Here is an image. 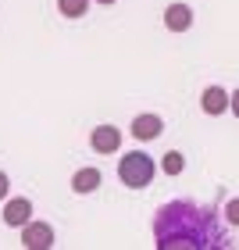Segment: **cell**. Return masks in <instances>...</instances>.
<instances>
[{"mask_svg": "<svg viewBox=\"0 0 239 250\" xmlns=\"http://www.w3.org/2000/svg\"><path fill=\"white\" fill-rule=\"evenodd\" d=\"M161 172L164 175H182V172H186V157H182L179 150H168L161 157Z\"/></svg>", "mask_w": 239, "mask_h": 250, "instance_id": "obj_10", "label": "cell"}, {"mask_svg": "<svg viewBox=\"0 0 239 250\" xmlns=\"http://www.w3.org/2000/svg\"><path fill=\"white\" fill-rule=\"evenodd\" d=\"M32 222V200L25 197H15L4 204V225H11V229H21V225Z\"/></svg>", "mask_w": 239, "mask_h": 250, "instance_id": "obj_5", "label": "cell"}, {"mask_svg": "<svg viewBox=\"0 0 239 250\" xmlns=\"http://www.w3.org/2000/svg\"><path fill=\"white\" fill-rule=\"evenodd\" d=\"M100 186V172L97 168H79V172L72 175V189L75 193H93Z\"/></svg>", "mask_w": 239, "mask_h": 250, "instance_id": "obj_9", "label": "cell"}, {"mask_svg": "<svg viewBox=\"0 0 239 250\" xmlns=\"http://www.w3.org/2000/svg\"><path fill=\"white\" fill-rule=\"evenodd\" d=\"M21 247H25V250H50L54 247V229L47 222L21 225Z\"/></svg>", "mask_w": 239, "mask_h": 250, "instance_id": "obj_3", "label": "cell"}, {"mask_svg": "<svg viewBox=\"0 0 239 250\" xmlns=\"http://www.w3.org/2000/svg\"><path fill=\"white\" fill-rule=\"evenodd\" d=\"M154 172H157L154 157L143 154V150H132V154H125L121 161H118V179L129 189H146V186L154 183Z\"/></svg>", "mask_w": 239, "mask_h": 250, "instance_id": "obj_2", "label": "cell"}, {"mask_svg": "<svg viewBox=\"0 0 239 250\" xmlns=\"http://www.w3.org/2000/svg\"><path fill=\"white\" fill-rule=\"evenodd\" d=\"M225 222H229V225H239V197L225 204Z\"/></svg>", "mask_w": 239, "mask_h": 250, "instance_id": "obj_12", "label": "cell"}, {"mask_svg": "<svg viewBox=\"0 0 239 250\" xmlns=\"http://www.w3.org/2000/svg\"><path fill=\"white\" fill-rule=\"evenodd\" d=\"M229 111H232V115L239 118V89H236V93H232V104H229Z\"/></svg>", "mask_w": 239, "mask_h": 250, "instance_id": "obj_14", "label": "cell"}, {"mask_svg": "<svg viewBox=\"0 0 239 250\" xmlns=\"http://www.w3.org/2000/svg\"><path fill=\"white\" fill-rule=\"evenodd\" d=\"M229 104H232V93H225L221 86H207V89H203V97H200L203 115H211V118L225 115V107H229Z\"/></svg>", "mask_w": 239, "mask_h": 250, "instance_id": "obj_6", "label": "cell"}, {"mask_svg": "<svg viewBox=\"0 0 239 250\" xmlns=\"http://www.w3.org/2000/svg\"><path fill=\"white\" fill-rule=\"evenodd\" d=\"M97 4H107V7H111V4H115V0H97Z\"/></svg>", "mask_w": 239, "mask_h": 250, "instance_id": "obj_15", "label": "cell"}, {"mask_svg": "<svg viewBox=\"0 0 239 250\" xmlns=\"http://www.w3.org/2000/svg\"><path fill=\"white\" fill-rule=\"evenodd\" d=\"M58 7H61L64 18H82L89 11V0H58Z\"/></svg>", "mask_w": 239, "mask_h": 250, "instance_id": "obj_11", "label": "cell"}, {"mask_svg": "<svg viewBox=\"0 0 239 250\" xmlns=\"http://www.w3.org/2000/svg\"><path fill=\"white\" fill-rule=\"evenodd\" d=\"M154 243L157 250H221L232 247L225 236V225L218 222V211L211 204L197 200H172L154 218Z\"/></svg>", "mask_w": 239, "mask_h": 250, "instance_id": "obj_1", "label": "cell"}, {"mask_svg": "<svg viewBox=\"0 0 239 250\" xmlns=\"http://www.w3.org/2000/svg\"><path fill=\"white\" fill-rule=\"evenodd\" d=\"M164 25H168V32H186L193 25V7L189 4H168L164 7Z\"/></svg>", "mask_w": 239, "mask_h": 250, "instance_id": "obj_8", "label": "cell"}, {"mask_svg": "<svg viewBox=\"0 0 239 250\" xmlns=\"http://www.w3.org/2000/svg\"><path fill=\"white\" fill-rule=\"evenodd\" d=\"M89 146H93L97 154H115L121 146V132L115 125H97V129L89 132Z\"/></svg>", "mask_w": 239, "mask_h": 250, "instance_id": "obj_4", "label": "cell"}, {"mask_svg": "<svg viewBox=\"0 0 239 250\" xmlns=\"http://www.w3.org/2000/svg\"><path fill=\"white\" fill-rule=\"evenodd\" d=\"M161 129H164V122H161V115H136L132 118V136L136 140H143V143H150V140H157L161 136Z\"/></svg>", "mask_w": 239, "mask_h": 250, "instance_id": "obj_7", "label": "cell"}, {"mask_svg": "<svg viewBox=\"0 0 239 250\" xmlns=\"http://www.w3.org/2000/svg\"><path fill=\"white\" fill-rule=\"evenodd\" d=\"M7 193H11V179L0 172V200H7Z\"/></svg>", "mask_w": 239, "mask_h": 250, "instance_id": "obj_13", "label": "cell"}]
</instances>
